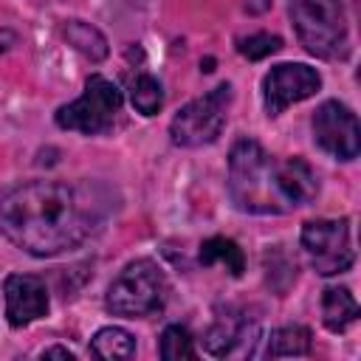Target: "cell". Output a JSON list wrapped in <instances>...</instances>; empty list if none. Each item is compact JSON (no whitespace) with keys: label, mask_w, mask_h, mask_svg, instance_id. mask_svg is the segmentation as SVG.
<instances>
[{"label":"cell","mask_w":361,"mask_h":361,"mask_svg":"<svg viewBox=\"0 0 361 361\" xmlns=\"http://www.w3.org/2000/svg\"><path fill=\"white\" fill-rule=\"evenodd\" d=\"M107 203L90 183L28 180L0 195V231L31 257L79 248L104 223Z\"/></svg>","instance_id":"6da1fadb"},{"label":"cell","mask_w":361,"mask_h":361,"mask_svg":"<svg viewBox=\"0 0 361 361\" xmlns=\"http://www.w3.org/2000/svg\"><path fill=\"white\" fill-rule=\"evenodd\" d=\"M59 34H62V39H65L73 51H79V54H82L85 59H90V62H104L107 54H110L107 37H104L96 25H90V23H85V20H65V23L59 25Z\"/></svg>","instance_id":"7c38bea8"},{"label":"cell","mask_w":361,"mask_h":361,"mask_svg":"<svg viewBox=\"0 0 361 361\" xmlns=\"http://www.w3.org/2000/svg\"><path fill=\"white\" fill-rule=\"evenodd\" d=\"M226 265L231 276H243L245 271V254L243 248L228 237H209L200 245V265Z\"/></svg>","instance_id":"9a60e30c"},{"label":"cell","mask_w":361,"mask_h":361,"mask_svg":"<svg viewBox=\"0 0 361 361\" xmlns=\"http://www.w3.org/2000/svg\"><path fill=\"white\" fill-rule=\"evenodd\" d=\"M130 102L141 116H155L164 107V87L152 73H138L130 82Z\"/></svg>","instance_id":"e0dca14e"},{"label":"cell","mask_w":361,"mask_h":361,"mask_svg":"<svg viewBox=\"0 0 361 361\" xmlns=\"http://www.w3.org/2000/svg\"><path fill=\"white\" fill-rule=\"evenodd\" d=\"M310 130H313V141L319 149H324L327 155L338 158V161H353L361 152V127L355 113L338 102V99H327L316 107L313 118H310Z\"/></svg>","instance_id":"ba28073f"},{"label":"cell","mask_w":361,"mask_h":361,"mask_svg":"<svg viewBox=\"0 0 361 361\" xmlns=\"http://www.w3.org/2000/svg\"><path fill=\"white\" fill-rule=\"evenodd\" d=\"M322 90V73L305 62H279L262 79V102L268 116L285 113L290 104L305 102Z\"/></svg>","instance_id":"9c48e42d"},{"label":"cell","mask_w":361,"mask_h":361,"mask_svg":"<svg viewBox=\"0 0 361 361\" xmlns=\"http://www.w3.org/2000/svg\"><path fill=\"white\" fill-rule=\"evenodd\" d=\"M257 338H259L257 322H251L248 316H243L237 310H226V313H217L214 322L206 327V333H203V350L209 355H217V358L251 355Z\"/></svg>","instance_id":"30bf717a"},{"label":"cell","mask_w":361,"mask_h":361,"mask_svg":"<svg viewBox=\"0 0 361 361\" xmlns=\"http://www.w3.org/2000/svg\"><path fill=\"white\" fill-rule=\"evenodd\" d=\"M231 99H234V90L228 82H223V85L212 87L209 93L183 104L169 121V141L183 149H197V147L214 144L226 127Z\"/></svg>","instance_id":"8992f818"},{"label":"cell","mask_w":361,"mask_h":361,"mask_svg":"<svg viewBox=\"0 0 361 361\" xmlns=\"http://www.w3.org/2000/svg\"><path fill=\"white\" fill-rule=\"evenodd\" d=\"M14 42H17V34L11 28H0V54H6Z\"/></svg>","instance_id":"44dd1931"},{"label":"cell","mask_w":361,"mask_h":361,"mask_svg":"<svg viewBox=\"0 0 361 361\" xmlns=\"http://www.w3.org/2000/svg\"><path fill=\"white\" fill-rule=\"evenodd\" d=\"M299 243H302V251H305L310 268L319 276H338V274L350 271L355 262V248L350 240V220L347 217L307 220L302 226Z\"/></svg>","instance_id":"52a82bcc"},{"label":"cell","mask_w":361,"mask_h":361,"mask_svg":"<svg viewBox=\"0 0 361 361\" xmlns=\"http://www.w3.org/2000/svg\"><path fill=\"white\" fill-rule=\"evenodd\" d=\"M90 353L96 358H133L135 355V338L124 327H102L90 338Z\"/></svg>","instance_id":"2e32d148"},{"label":"cell","mask_w":361,"mask_h":361,"mask_svg":"<svg viewBox=\"0 0 361 361\" xmlns=\"http://www.w3.org/2000/svg\"><path fill=\"white\" fill-rule=\"evenodd\" d=\"M121 107H124V96L118 85L102 73H93L87 76L82 96L62 104L54 113V121L62 130H73L82 135H102L113 130L116 118L121 116Z\"/></svg>","instance_id":"5b68a950"},{"label":"cell","mask_w":361,"mask_h":361,"mask_svg":"<svg viewBox=\"0 0 361 361\" xmlns=\"http://www.w3.org/2000/svg\"><path fill=\"white\" fill-rule=\"evenodd\" d=\"M358 319V302L344 285H330L322 290V322L330 333H344Z\"/></svg>","instance_id":"4fadbf2b"},{"label":"cell","mask_w":361,"mask_h":361,"mask_svg":"<svg viewBox=\"0 0 361 361\" xmlns=\"http://www.w3.org/2000/svg\"><path fill=\"white\" fill-rule=\"evenodd\" d=\"M39 355H42V358H68V361H73V358H76V355H73L68 347H59V344H54V347H45Z\"/></svg>","instance_id":"ffe728a7"},{"label":"cell","mask_w":361,"mask_h":361,"mask_svg":"<svg viewBox=\"0 0 361 361\" xmlns=\"http://www.w3.org/2000/svg\"><path fill=\"white\" fill-rule=\"evenodd\" d=\"M310 350H313V333L305 324H285V327L271 330L265 355L268 358H299V355H310Z\"/></svg>","instance_id":"5bb4252c"},{"label":"cell","mask_w":361,"mask_h":361,"mask_svg":"<svg viewBox=\"0 0 361 361\" xmlns=\"http://www.w3.org/2000/svg\"><path fill=\"white\" fill-rule=\"evenodd\" d=\"M279 48H282V37H276V34H265V31L237 39V51H240L245 59H251V62L265 59V56L276 54Z\"/></svg>","instance_id":"d6986e66"},{"label":"cell","mask_w":361,"mask_h":361,"mask_svg":"<svg viewBox=\"0 0 361 361\" xmlns=\"http://www.w3.org/2000/svg\"><path fill=\"white\" fill-rule=\"evenodd\" d=\"M166 299H169V279L164 268L149 257H138L127 262L110 282L104 293V307L113 316L144 319L161 313Z\"/></svg>","instance_id":"3957f363"},{"label":"cell","mask_w":361,"mask_h":361,"mask_svg":"<svg viewBox=\"0 0 361 361\" xmlns=\"http://www.w3.org/2000/svg\"><path fill=\"white\" fill-rule=\"evenodd\" d=\"M226 183L231 203L248 214H288L319 195V175L305 158H276L248 135L228 152Z\"/></svg>","instance_id":"7a4b0ae2"},{"label":"cell","mask_w":361,"mask_h":361,"mask_svg":"<svg viewBox=\"0 0 361 361\" xmlns=\"http://www.w3.org/2000/svg\"><path fill=\"white\" fill-rule=\"evenodd\" d=\"M271 8V0H248L245 3V11L248 14H262V11H268Z\"/></svg>","instance_id":"7402d4cb"},{"label":"cell","mask_w":361,"mask_h":361,"mask_svg":"<svg viewBox=\"0 0 361 361\" xmlns=\"http://www.w3.org/2000/svg\"><path fill=\"white\" fill-rule=\"evenodd\" d=\"M158 353L164 361H192L197 358V350H195V341L189 336L186 327L180 324H166L161 338H158Z\"/></svg>","instance_id":"ac0fdd59"},{"label":"cell","mask_w":361,"mask_h":361,"mask_svg":"<svg viewBox=\"0 0 361 361\" xmlns=\"http://www.w3.org/2000/svg\"><path fill=\"white\" fill-rule=\"evenodd\" d=\"M290 20L307 54L330 62L350 56V25L341 0H290Z\"/></svg>","instance_id":"277c9868"},{"label":"cell","mask_w":361,"mask_h":361,"mask_svg":"<svg viewBox=\"0 0 361 361\" xmlns=\"http://www.w3.org/2000/svg\"><path fill=\"white\" fill-rule=\"evenodd\" d=\"M6 293V319L14 330L28 327L31 322L48 313V288L34 274H8L3 282Z\"/></svg>","instance_id":"8fae6325"}]
</instances>
